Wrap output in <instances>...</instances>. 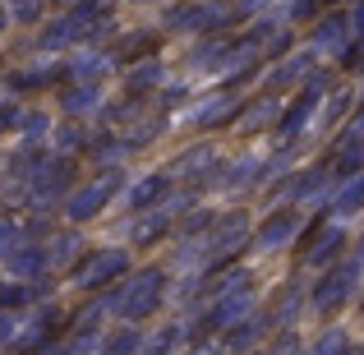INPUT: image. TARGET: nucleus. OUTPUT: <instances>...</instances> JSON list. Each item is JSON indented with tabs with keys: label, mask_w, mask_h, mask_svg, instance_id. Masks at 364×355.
Segmentation results:
<instances>
[{
	"label": "nucleus",
	"mask_w": 364,
	"mask_h": 355,
	"mask_svg": "<svg viewBox=\"0 0 364 355\" xmlns=\"http://www.w3.org/2000/svg\"><path fill=\"white\" fill-rule=\"evenodd\" d=\"M161 300H166V272H161V267H148V272L129 277L116 291V314L124 323H143L161 309Z\"/></svg>",
	"instance_id": "obj_1"
},
{
	"label": "nucleus",
	"mask_w": 364,
	"mask_h": 355,
	"mask_svg": "<svg viewBox=\"0 0 364 355\" xmlns=\"http://www.w3.org/2000/svg\"><path fill=\"white\" fill-rule=\"evenodd\" d=\"M120 189H124V176L111 166L107 176H97V180H88V185H79V189L65 194V217H70V222H92V217H102L111 203H116Z\"/></svg>",
	"instance_id": "obj_2"
},
{
	"label": "nucleus",
	"mask_w": 364,
	"mask_h": 355,
	"mask_svg": "<svg viewBox=\"0 0 364 355\" xmlns=\"http://www.w3.org/2000/svg\"><path fill=\"white\" fill-rule=\"evenodd\" d=\"M355 277H360V263H355V258H350V263H328V267H323V277L314 282V295H309L314 314H318V319H332V314L350 300Z\"/></svg>",
	"instance_id": "obj_3"
},
{
	"label": "nucleus",
	"mask_w": 364,
	"mask_h": 355,
	"mask_svg": "<svg viewBox=\"0 0 364 355\" xmlns=\"http://www.w3.org/2000/svg\"><path fill=\"white\" fill-rule=\"evenodd\" d=\"M254 309V286H249V272H231L222 282V291H217L213 309H208V328H231L235 319H245V314Z\"/></svg>",
	"instance_id": "obj_4"
},
{
	"label": "nucleus",
	"mask_w": 364,
	"mask_h": 355,
	"mask_svg": "<svg viewBox=\"0 0 364 355\" xmlns=\"http://www.w3.org/2000/svg\"><path fill=\"white\" fill-rule=\"evenodd\" d=\"M124 272H129V254H124V249H97V254H88L74 267V286H83V291H107Z\"/></svg>",
	"instance_id": "obj_5"
},
{
	"label": "nucleus",
	"mask_w": 364,
	"mask_h": 355,
	"mask_svg": "<svg viewBox=\"0 0 364 355\" xmlns=\"http://www.w3.org/2000/svg\"><path fill=\"white\" fill-rule=\"evenodd\" d=\"M74 171H70V157H55V161H42V166L33 171V185H28V203L42 213V208L60 203L65 189H70Z\"/></svg>",
	"instance_id": "obj_6"
},
{
	"label": "nucleus",
	"mask_w": 364,
	"mask_h": 355,
	"mask_svg": "<svg viewBox=\"0 0 364 355\" xmlns=\"http://www.w3.org/2000/svg\"><path fill=\"white\" fill-rule=\"evenodd\" d=\"M304 226V213H300V203H286V208H277V213H267L263 222H258V231H254V245L258 249H286L295 240V231Z\"/></svg>",
	"instance_id": "obj_7"
},
{
	"label": "nucleus",
	"mask_w": 364,
	"mask_h": 355,
	"mask_svg": "<svg viewBox=\"0 0 364 355\" xmlns=\"http://www.w3.org/2000/svg\"><path fill=\"white\" fill-rule=\"evenodd\" d=\"M318 107H323V88H318V83L300 88V92H295V102L277 116V134H282V139H300V134L314 124V116H318Z\"/></svg>",
	"instance_id": "obj_8"
},
{
	"label": "nucleus",
	"mask_w": 364,
	"mask_h": 355,
	"mask_svg": "<svg viewBox=\"0 0 364 355\" xmlns=\"http://www.w3.org/2000/svg\"><path fill=\"white\" fill-rule=\"evenodd\" d=\"M171 194H176V176L171 171H152V176L129 185V208L134 213H148V208H161Z\"/></svg>",
	"instance_id": "obj_9"
},
{
	"label": "nucleus",
	"mask_w": 364,
	"mask_h": 355,
	"mask_svg": "<svg viewBox=\"0 0 364 355\" xmlns=\"http://www.w3.org/2000/svg\"><path fill=\"white\" fill-rule=\"evenodd\" d=\"M350 37H355V28H350L346 14H323L318 33H314V51H318V55H346Z\"/></svg>",
	"instance_id": "obj_10"
},
{
	"label": "nucleus",
	"mask_w": 364,
	"mask_h": 355,
	"mask_svg": "<svg viewBox=\"0 0 364 355\" xmlns=\"http://www.w3.org/2000/svg\"><path fill=\"white\" fill-rule=\"evenodd\" d=\"M328 213L341 217V222L364 213V171H355V176H341V185L332 189V198H328Z\"/></svg>",
	"instance_id": "obj_11"
},
{
	"label": "nucleus",
	"mask_w": 364,
	"mask_h": 355,
	"mask_svg": "<svg viewBox=\"0 0 364 355\" xmlns=\"http://www.w3.org/2000/svg\"><path fill=\"white\" fill-rule=\"evenodd\" d=\"M267 328H272V314H254V309H249L245 319H235L231 328H222V332H226L222 341H226L231 351H245V346H258Z\"/></svg>",
	"instance_id": "obj_12"
},
{
	"label": "nucleus",
	"mask_w": 364,
	"mask_h": 355,
	"mask_svg": "<svg viewBox=\"0 0 364 355\" xmlns=\"http://www.w3.org/2000/svg\"><path fill=\"white\" fill-rule=\"evenodd\" d=\"M9 267H14L18 277H42L46 267H51V249L46 245H33V240H23L18 249H9Z\"/></svg>",
	"instance_id": "obj_13"
},
{
	"label": "nucleus",
	"mask_w": 364,
	"mask_h": 355,
	"mask_svg": "<svg viewBox=\"0 0 364 355\" xmlns=\"http://www.w3.org/2000/svg\"><path fill=\"white\" fill-rule=\"evenodd\" d=\"M245 235H249V222L240 213H231L226 222L213 226V235H208V254H231V249L245 245Z\"/></svg>",
	"instance_id": "obj_14"
},
{
	"label": "nucleus",
	"mask_w": 364,
	"mask_h": 355,
	"mask_svg": "<svg viewBox=\"0 0 364 355\" xmlns=\"http://www.w3.org/2000/svg\"><path fill=\"white\" fill-rule=\"evenodd\" d=\"M314 55H318L314 46H309V51H300V55H291V60H286L282 70H277L272 79H267V88H286V83H300V79H309V70H314Z\"/></svg>",
	"instance_id": "obj_15"
},
{
	"label": "nucleus",
	"mask_w": 364,
	"mask_h": 355,
	"mask_svg": "<svg viewBox=\"0 0 364 355\" xmlns=\"http://www.w3.org/2000/svg\"><path fill=\"white\" fill-rule=\"evenodd\" d=\"M65 111H70V116H92V111H102L97 83H74V88L65 92Z\"/></svg>",
	"instance_id": "obj_16"
},
{
	"label": "nucleus",
	"mask_w": 364,
	"mask_h": 355,
	"mask_svg": "<svg viewBox=\"0 0 364 355\" xmlns=\"http://www.w3.org/2000/svg\"><path fill=\"white\" fill-rule=\"evenodd\" d=\"M323 185H328V171H323V166L300 171V180H291V203H309V198H318Z\"/></svg>",
	"instance_id": "obj_17"
},
{
	"label": "nucleus",
	"mask_w": 364,
	"mask_h": 355,
	"mask_svg": "<svg viewBox=\"0 0 364 355\" xmlns=\"http://www.w3.org/2000/svg\"><path fill=\"white\" fill-rule=\"evenodd\" d=\"M208 23V5H176L166 14V28L171 33H198Z\"/></svg>",
	"instance_id": "obj_18"
},
{
	"label": "nucleus",
	"mask_w": 364,
	"mask_h": 355,
	"mask_svg": "<svg viewBox=\"0 0 364 355\" xmlns=\"http://www.w3.org/2000/svg\"><path fill=\"white\" fill-rule=\"evenodd\" d=\"M332 171H337V176H355V171H364V139H360V134H350V139L337 148Z\"/></svg>",
	"instance_id": "obj_19"
},
{
	"label": "nucleus",
	"mask_w": 364,
	"mask_h": 355,
	"mask_svg": "<svg viewBox=\"0 0 364 355\" xmlns=\"http://www.w3.org/2000/svg\"><path fill=\"white\" fill-rule=\"evenodd\" d=\"M107 55H74L70 65H65V74H70L74 83H97L102 74H107Z\"/></svg>",
	"instance_id": "obj_20"
},
{
	"label": "nucleus",
	"mask_w": 364,
	"mask_h": 355,
	"mask_svg": "<svg viewBox=\"0 0 364 355\" xmlns=\"http://www.w3.org/2000/svg\"><path fill=\"white\" fill-rule=\"evenodd\" d=\"M341 245H346V231H341V226H332V231H323L318 249L309 254V263H314V267H328V263H337V258H341Z\"/></svg>",
	"instance_id": "obj_21"
},
{
	"label": "nucleus",
	"mask_w": 364,
	"mask_h": 355,
	"mask_svg": "<svg viewBox=\"0 0 364 355\" xmlns=\"http://www.w3.org/2000/svg\"><path fill=\"white\" fill-rule=\"evenodd\" d=\"M235 111H240V102H235V97H213V102H208V107L194 116V124H198V129H213V124L231 120Z\"/></svg>",
	"instance_id": "obj_22"
},
{
	"label": "nucleus",
	"mask_w": 364,
	"mask_h": 355,
	"mask_svg": "<svg viewBox=\"0 0 364 355\" xmlns=\"http://www.w3.org/2000/svg\"><path fill=\"white\" fill-rule=\"evenodd\" d=\"M139 346H143L139 323H129V328H116V332H107V337H102V351H111V355H120V351H139Z\"/></svg>",
	"instance_id": "obj_23"
},
{
	"label": "nucleus",
	"mask_w": 364,
	"mask_h": 355,
	"mask_svg": "<svg viewBox=\"0 0 364 355\" xmlns=\"http://www.w3.org/2000/svg\"><path fill=\"white\" fill-rule=\"evenodd\" d=\"M18 134H23V139H46V134H51V116H46V111H23Z\"/></svg>",
	"instance_id": "obj_24"
},
{
	"label": "nucleus",
	"mask_w": 364,
	"mask_h": 355,
	"mask_svg": "<svg viewBox=\"0 0 364 355\" xmlns=\"http://www.w3.org/2000/svg\"><path fill=\"white\" fill-rule=\"evenodd\" d=\"M161 83V60H152V65H139V70L129 74V92H143V88H157Z\"/></svg>",
	"instance_id": "obj_25"
},
{
	"label": "nucleus",
	"mask_w": 364,
	"mask_h": 355,
	"mask_svg": "<svg viewBox=\"0 0 364 355\" xmlns=\"http://www.w3.org/2000/svg\"><path fill=\"white\" fill-rule=\"evenodd\" d=\"M28 240V226H18L14 217H5V222H0V254H9V249H18Z\"/></svg>",
	"instance_id": "obj_26"
},
{
	"label": "nucleus",
	"mask_w": 364,
	"mask_h": 355,
	"mask_svg": "<svg viewBox=\"0 0 364 355\" xmlns=\"http://www.w3.org/2000/svg\"><path fill=\"white\" fill-rule=\"evenodd\" d=\"M28 300H37V286H5L0 291V309H23Z\"/></svg>",
	"instance_id": "obj_27"
},
{
	"label": "nucleus",
	"mask_w": 364,
	"mask_h": 355,
	"mask_svg": "<svg viewBox=\"0 0 364 355\" xmlns=\"http://www.w3.org/2000/svg\"><path fill=\"white\" fill-rule=\"evenodd\" d=\"M213 148H194V152H185V157L176 161V171H185V176H198V166H213Z\"/></svg>",
	"instance_id": "obj_28"
},
{
	"label": "nucleus",
	"mask_w": 364,
	"mask_h": 355,
	"mask_svg": "<svg viewBox=\"0 0 364 355\" xmlns=\"http://www.w3.org/2000/svg\"><path fill=\"white\" fill-rule=\"evenodd\" d=\"M55 148H60V152H79L83 148V124H60V129H55Z\"/></svg>",
	"instance_id": "obj_29"
},
{
	"label": "nucleus",
	"mask_w": 364,
	"mask_h": 355,
	"mask_svg": "<svg viewBox=\"0 0 364 355\" xmlns=\"http://www.w3.org/2000/svg\"><path fill=\"white\" fill-rule=\"evenodd\" d=\"M46 249H51V263H65L70 254H79V235H55Z\"/></svg>",
	"instance_id": "obj_30"
},
{
	"label": "nucleus",
	"mask_w": 364,
	"mask_h": 355,
	"mask_svg": "<svg viewBox=\"0 0 364 355\" xmlns=\"http://www.w3.org/2000/svg\"><path fill=\"white\" fill-rule=\"evenodd\" d=\"M346 346H350L346 332H323V337L314 341V351H346Z\"/></svg>",
	"instance_id": "obj_31"
},
{
	"label": "nucleus",
	"mask_w": 364,
	"mask_h": 355,
	"mask_svg": "<svg viewBox=\"0 0 364 355\" xmlns=\"http://www.w3.org/2000/svg\"><path fill=\"white\" fill-rule=\"evenodd\" d=\"M18 120H23V107H14V102H5V107H0V134L18 129Z\"/></svg>",
	"instance_id": "obj_32"
},
{
	"label": "nucleus",
	"mask_w": 364,
	"mask_h": 355,
	"mask_svg": "<svg viewBox=\"0 0 364 355\" xmlns=\"http://www.w3.org/2000/svg\"><path fill=\"white\" fill-rule=\"evenodd\" d=\"M46 5H51V0H18L14 14H18V18H42V14H46Z\"/></svg>",
	"instance_id": "obj_33"
},
{
	"label": "nucleus",
	"mask_w": 364,
	"mask_h": 355,
	"mask_svg": "<svg viewBox=\"0 0 364 355\" xmlns=\"http://www.w3.org/2000/svg\"><path fill=\"white\" fill-rule=\"evenodd\" d=\"M14 309H0V341H14Z\"/></svg>",
	"instance_id": "obj_34"
},
{
	"label": "nucleus",
	"mask_w": 364,
	"mask_h": 355,
	"mask_svg": "<svg viewBox=\"0 0 364 355\" xmlns=\"http://www.w3.org/2000/svg\"><path fill=\"white\" fill-rule=\"evenodd\" d=\"M350 28H355V37H364V0L355 5V14H350Z\"/></svg>",
	"instance_id": "obj_35"
},
{
	"label": "nucleus",
	"mask_w": 364,
	"mask_h": 355,
	"mask_svg": "<svg viewBox=\"0 0 364 355\" xmlns=\"http://www.w3.org/2000/svg\"><path fill=\"white\" fill-rule=\"evenodd\" d=\"M5 28H9V9L0 5V33H5Z\"/></svg>",
	"instance_id": "obj_36"
},
{
	"label": "nucleus",
	"mask_w": 364,
	"mask_h": 355,
	"mask_svg": "<svg viewBox=\"0 0 364 355\" xmlns=\"http://www.w3.org/2000/svg\"><path fill=\"white\" fill-rule=\"evenodd\" d=\"M129 5H148V0H129Z\"/></svg>",
	"instance_id": "obj_37"
}]
</instances>
